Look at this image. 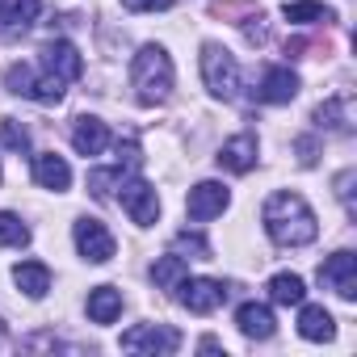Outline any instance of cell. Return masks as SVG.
<instances>
[{
    "mask_svg": "<svg viewBox=\"0 0 357 357\" xmlns=\"http://www.w3.org/2000/svg\"><path fill=\"white\" fill-rule=\"evenodd\" d=\"M261 219H265L269 240H273V244H282V248H303V244H311V240L319 236L315 211L307 206V198H303V194H290V190L269 194V202H265Z\"/></svg>",
    "mask_w": 357,
    "mask_h": 357,
    "instance_id": "1",
    "label": "cell"
},
{
    "mask_svg": "<svg viewBox=\"0 0 357 357\" xmlns=\"http://www.w3.org/2000/svg\"><path fill=\"white\" fill-rule=\"evenodd\" d=\"M130 89L139 97V105H164L172 93V59L164 47L147 43L139 47L135 63H130Z\"/></svg>",
    "mask_w": 357,
    "mask_h": 357,
    "instance_id": "2",
    "label": "cell"
},
{
    "mask_svg": "<svg viewBox=\"0 0 357 357\" xmlns=\"http://www.w3.org/2000/svg\"><path fill=\"white\" fill-rule=\"evenodd\" d=\"M202 80H206V89L215 97L236 101L240 97V63H236V55L227 47H219V43H206L202 47Z\"/></svg>",
    "mask_w": 357,
    "mask_h": 357,
    "instance_id": "3",
    "label": "cell"
},
{
    "mask_svg": "<svg viewBox=\"0 0 357 357\" xmlns=\"http://www.w3.org/2000/svg\"><path fill=\"white\" fill-rule=\"evenodd\" d=\"M172 290H176V298H181V307H190L194 315H211L227 298V286L215 282V278H181Z\"/></svg>",
    "mask_w": 357,
    "mask_h": 357,
    "instance_id": "4",
    "label": "cell"
},
{
    "mask_svg": "<svg viewBox=\"0 0 357 357\" xmlns=\"http://www.w3.org/2000/svg\"><path fill=\"white\" fill-rule=\"evenodd\" d=\"M72 236H76V248H80L84 261H93V265L114 261V248H118V244H114V236H109V227H105L101 219H76Z\"/></svg>",
    "mask_w": 357,
    "mask_h": 357,
    "instance_id": "5",
    "label": "cell"
},
{
    "mask_svg": "<svg viewBox=\"0 0 357 357\" xmlns=\"http://www.w3.org/2000/svg\"><path fill=\"white\" fill-rule=\"evenodd\" d=\"M319 282H324L328 290H336L344 303H353V298H357V257H353L349 248L332 252V257L319 265Z\"/></svg>",
    "mask_w": 357,
    "mask_h": 357,
    "instance_id": "6",
    "label": "cell"
},
{
    "mask_svg": "<svg viewBox=\"0 0 357 357\" xmlns=\"http://www.w3.org/2000/svg\"><path fill=\"white\" fill-rule=\"evenodd\" d=\"M122 349H143V353H176L181 349V332L168 324H139L122 332Z\"/></svg>",
    "mask_w": 357,
    "mask_h": 357,
    "instance_id": "7",
    "label": "cell"
},
{
    "mask_svg": "<svg viewBox=\"0 0 357 357\" xmlns=\"http://www.w3.org/2000/svg\"><path fill=\"white\" fill-rule=\"evenodd\" d=\"M122 211L130 215V223L151 227L155 215H160V198L147 181H122Z\"/></svg>",
    "mask_w": 357,
    "mask_h": 357,
    "instance_id": "8",
    "label": "cell"
},
{
    "mask_svg": "<svg viewBox=\"0 0 357 357\" xmlns=\"http://www.w3.org/2000/svg\"><path fill=\"white\" fill-rule=\"evenodd\" d=\"M43 68H47V76H55V80H80V72H84V59H80V51L72 47V43H47L43 47Z\"/></svg>",
    "mask_w": 357,
    "mask_h": 357,
    "instance_id": "9",
    "label": "cell"
},
{
    "mask_svg": "<svg viewBox=\"0 0 357 357\" xmlns=\"http://www.w3.org/2000/svg\"><path fill=\"white\" fill-rule=\"evenodd\" d=\"M227 202H231V194H227V185H219V181H202V185H194L190 190V219H198V223H206V219H215V215H223L227 211Z\"/></svg>",
    "mask_w": 357,
    "mask_h": 357,
    "instance_id": "10",
    "label": "cell"
},
{
    "mask_svg": "<svg viewBox=\"0 0 357 357\" xmlns=\"http://www.w3.org/2000/svg\"><path fill=\"white\" fill-rule=\"evenodd\" d=\"M294 97H298V76L290 68H269L257 84V101H265V105H286Z\"/></svg>",
    "mask_w": 357,
    "mask_h": 357,
    "instance_id": "11",
    "label": "cell"
},
{
    "mask_svg": "<svg viewBox=\"0 0 357 357\" xmlns=\"http://www.w3.org/2000/svg\"><path fill=\"white\" fill-rule=\"evenodd\" d=\"M72 147H76L80 155H101V151L109 147V126H105L101 118H93V114H80V118L72 122Z\"/></svg>",
    "mask_w": 357,
    "mask_h": 357,
    "instance_id": "12",
    "label": "cell"
},
{
    "mask_svg": "<svg viewBox=\"0 0 357 357\" xmlns=\"http://www.w3.org/2000/svg\"><path fill=\"white\" fill-rule=\"evenodd\" d=\"M219 168H227V172H248L252 164H257V135H236V139H227L223 147H219Z\"/></svg>",
    "mask_w": 357,
    "mask_h": 357,
    "instance_id": "13",
    "label": "cell"
},
{
    "mask_svg": "<svg viewBox=\"0 0 357 357\" xmlns=\"http://www.w3.org/2000/svg\"><path fill=\"white\" fill-rule=\"evenodd\" d=\"M34 181H38L43 190L63 194V190L72 185V168H68V160H63V155L43 151V155H34Z\"/></svg>",
    "mask_w": 357,
    "mask_h": 357,
    "instance_id": "14",
    "label": "cell"
},
{
    "mask_svg": "<svg viewBox=\"0 0 357 357\" xmlns=\"http://www.w3.org/2000/svg\"><path fill=\"white\" fill-rule=\"evenodd\" d=\"M236 328H240L248 340H269L273 328H278V319H273V311H269L265 303H244V307L236 311Z\"/></svg>",
    "mask_w": 357,
    "mask_h": 357,
    "instance_id": "15",
    "label": "cell"
},
{
    "mask_svg": "<svg viewBox=\"0 0 357 357\" xmlns=\"http://www.w3.org/2000/svg\"><path fill=\"white\" fill-rule=\"evenodd\" d=\"M43 0H0V30L5 34H26L38 22Z\"/></svg>",
    "mask_w": 357,
    "mask_h": 357,
    "instance_id": "16",
    "label": "cell"
},
{
    "mask_svg": "<svg viewBox=\"0 0 357 357\" xmlns=\"http://www.w3.org/2000/svg\"><path fill=\"white\" fill-rule=\"evenodd\" d=\"M118 315H122V290H114V286L89 290V319L93 324H114Z\"/></svg>",
    "mask_w": 357,
    "mask_h": 357,
    "instance_id": "17",
    "label": "cell"
},
{
    "mask_svg": "<svg viewBox=\"0 0 357 357\" xmlns=\"http://www.w3.org/2000/svg\"><path fill=\"white\" fill-rule=\"evenodd\" d=\"M13 282H17L30 298H43V294L51 290V269H47L43 261H22V265L13 269Z\"/></svg>",
    "mask_w": 357,
    "mask_h": 357,
    "instance_id": "18",
    "label": "cell"
},
{
    "mask_svg": "<svg viewBox=\"0 0 357 357\" xmlns=\"http://www.w3.org/2000/svg\"><path fill=\"white\" fill-rule=\"evenodd\" d=\"M298 307H303V303H298ZM298 332H303V340H332V336H336V319H332L324 307H303Z\"/></svg>",
    "mask_w": 357,
    "mask_h": 357,
    "instance_id": "19",
    "label": "cell"
},
{
    "mask_svg": "<svg viewBox=\"0 0 357 357\" xmlns=\"http://www.w3.org/2000/svg\"><path fill=\"white\" fill-rule=\"evenodd\" d=\"M269 298H273L278 307H298V303L307 298V286H303L298 273H273V278H269Z\"/></svg>",
    "mask_w": 357,
    "mask_h": 357,
    "instance_id": "20",
    "label": "cell"
},
{
    "mask_svg": "<svg viewBox=\"0 0 357 357\" xmlns=\"http://www.w3.org/2000/svg\"><path fill=\"white\" fill-rule=\"evenodd\" d=\"M315 126H319V130L349 135V97H328V101L315 109Z\"/></svg>",
    "mask_w": 357,
    "mask_h": 357,
    "instance_id": "21",
    "label": "cell"
},
{
    "mask_svg": "<svg viewBox=\"0 0 357 357\" xmlns=\"http://www.w3.org/2000/svg\"><path fill=\"white\" fill-rule=\"evenodd\" d=\"M126 172H135V168H130V164H114V168H93V172H89V190H93V198H109L114 190H122Z\"/></svg>",
    "mask_w": 357,
    "mask_h": 357,
    "instance_id": "22",
    "label": "cell"
},
{
    "mask_svg": "<svg viewBox=\"0 0 357 357\" xmlns=\"http://www.w3.org/2000/svg\"><path fill=\"white\" fill-rule=\"evenodd\" d=\"M282 13H286V22H294V26H315V22H332V17H336L328 5H319V0H294V5H286Z\"/></svg>",
    "mask_w": 357,
    "mask_h": 357,
    "instance_id": "23",
    "label": "cell"
},
{
    "mask_svg": "<svg viewBox=\"0 0 357 357\" xmlns=\"http://www.w3.org/2000/svg\"><path fill=\"white\" fill-rule=\"evenodd\" d=\"M181 278H185V257H160V261L151 265V282H155L160 290H172Z\"/></svg>",
    "mask_w": 357,
    "mask_h": 357,
    "instance_id": "24",
    "label": "cell"
},
{
    "mask_svg": "<svg viewBox=\"0 0 357 357\" xmlns=\"http://www.w3.org/2000/svg\"><path fill=\"white\" fill-rule=\"evenodd\" d=\"M30 244V227L9 215V211H0V248H26Z\"/></svg>",
    "mask_w": 357,
    "mask_h": 357,
    "instance_id": "25",
    "label": "cell"
},
{
    "mask_svg": "<svg viewBox=\"0 0 357 357\" xmlns=\"http://www.w3.org/2000/svg\"><path fill=\"white\" fill-rule=\"evenodd\" d=\"M5 84H9V93L30 97V93H34V68H30V63H13V68L5 72Z\"/></svg>",
    "mask_w": 357,
    "mask_h": 357,
    "instance_id": "26",
    "label": "cell"
},
{
    "mask_svg": "<svg viewBox=\"0 0 357 357\" xmlns=\"http://www.w3.org/2000/svg\"><path fill=\"white\" fill-rule=\"evenodd\" d=\"M0 139H5L9 151H26V147H30V130H26L17 118H0Z\"/></svg>",
    "mask_w": 357,
    "mask_h": 357,
    "instance_id": "27",
    "label": "cell"
},
{
    "mask_svg": "<svg viewBox=\"0 0 357 357\" xmlns=\"http://www.w3.org/2000/svg\"><path fill=\"white\" fill-rule=\"evenodd\" d=\"M176 252H194V257H211V244H206L202 236H190V231H181V236H176Z\"/></svg>",
    "mask_w": 357,
    "mask_h": 357,
    "instance_id": "28",
    "label": "cell"
},
{
    "mask_svg": "<svg viewBox=\"0 0 357 357\" xmlns=\"http://www.w3.org/2000/svg\"><path fill=\"white\" fill-rule=\"evenodd\" d=\"M122 5H126L130 13H155V9H168L172 0H122Z\"/></svg>",
    "mask_w": 357,
    "mask_h": 357,
    "instance_id": "29",
    "label": "cell"
},
{
    "mask_svg": "<svg viewBox=\"0 0 357 357\" xmlns=\"http://www.w3.org/2000/svg\"><path fill=\"white\" fill-rule=\"evenodd\" d=\"M298 160L303 164H315V139H298Z\"/></svg>",
    "mask_w": 357,
    "mask_h": 357,
    "instance_id": "30",
    "label": "cell"
},
{
    "mask_svg": "<svg viewBox=\"0 0 357 357\" xmlns=\"http://www.w3.org/2000/svg\"><path fill=\"white\" fill-rule=\"evenodd\" d=\"M0 336H5V328H0Z\"/></svg>",
    "mask_w": 357,
    "mask_h": 357,
    "instance_id": "31",
    "label": "cell"
}]
</instances>
